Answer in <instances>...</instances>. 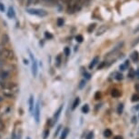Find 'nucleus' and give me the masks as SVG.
<instances>
[{
	"mask_svg": "<svg viewBox=\"0 0 139 139\" xmlns=\"http://www.w3.org/2000/svg\"><path fill=\"white\" fill-rule=\"evenodd\" d=\"M26 12L30 15H34V16H40V17L47 16V12L45 11L44 9H38V8H29L26 10Z\"/></svg>",
	"mask_w": 139,
	"mask_h": 139,
	"instance_id": "f257e3e1",
	"label": "nucleus"
},
{
	"mask_svg": "<svg viewBox=\"0 0 139 139\" xmlns=\"http://www.w3.org/2000/svg\"><path fill=\"white\" fill-rule=\"evenodd\" d=\"M29 55H30V58L32 60V74H33V76L36 77L37 75V62L36 60L33 55L31 54V52H29Z\"/></svg>",
	"mask_w": 139,
	"mask_h": 139,
	"instance_id": "f03ea898",
	"label": "nucleus"
},
{
	"mask_svg": "<svg viewBox=\"0 0 139 139\" xmlns=\"http://www.w3.org/2000/svg\"><path fill=\"white\" fill-rule=\"evenodd\" d=\"M34 116H35V120L37 123H39L40 120V102H37L36 106H35V111H34Z\"/></svg>",
	"mask_w": 139,
	"mask_h": 139,
	"instance_id": "7ed1b4c3",
	"label": "nucleus"
},
{
	"mask_svg": "<svg viewBox=\"0 0 139 139\" xmlns=\"http://www.w3.org/2000/svg\"><path fill=\"white\" fill-rule=\"evenodd\" d=\"M62 111H63V105H60V107L57 109V111L55 113V115H54V118H53V122H52V125H54L55 123L57 122V120H58V118H59V116H60V115H61V113H62Z\"/></svg>",
	"mask_w": 139,
	"mask_h": 139,
	"instance_id": "20e7f679",
	"label": "nucleus"
},
{
	"mask_svg": "<svg viewBox=\"0 0 139 139\" xmlns=\"http://www.w3.org/2000/svg\"><path fill=\"white\" fill-rule=\"evenodd\" d=\"M28 105H29V112H33V111H34V96H33L32 95L29 96Z\"/></svg>",
	"mask_w": 139,
	"mask_h": 139,
	"instance_id": "39448f33",
	"label": "nucleus"
},
{
	"mask_svg": "<svg viewBox=\"0 0 139 139\" xmlns=\"http://www.w3.org/2000/svg\"><path fill=\"white\" fill-rule=\"evenodd\" d=\"M69 132H70V129H69V127H66L63 131H62L61 133V135H60V138L59 139H66V136H67V134H69Z\"/></svg>",
	"mask_w": 139,
	"mask_h": 139,
	"instance_id": "423d86ee",
	"label": "nucleus"
},
{
	"mask_svg": "<svg viewBox=\"0 0 139 139\" xmlns=\"http://www.w3.org/2000/svg\"><path fill=\"white\" fill-rule=\"evenodd\" d=\"M7 16H8L9 18H14L15 16H16L15 10L12 7H9V8H8V11H7Z\"/></svg>",
	"mask_w": 139,
	"mask_h": 139,
	"instance_id": "0eeeda50",
	"label": "nucleus"
},
{
	"mask_svg": "<svg viewBox=\"0 0 139 139\" xmlns=\"http://www.w3.org/2000/svg\"><path fill=\"white\" fill-rule=\"evenodd\" d=\"M106 29H107V26H106V25H101L100 27H99V29L97 30L96 36H100V35H103L104 33L105 32V31H106Z\"/></svg>",
	"mask_w": 139,
	"mask_h": 139,
	"instance_id": "6e6552de",
	"label": "nucleus"
},
{
	"mask_svg": "<svg viewBox=\"0 0 139 139\" xmlns=\"http://www.w3.org/2000/svg\"><path fill=\"white\" fill-rule=\"evenodd\" d=\"M9 76V73L7 72V71H2V72H0V78L1 80H5L7 78H8Z\"/></svg>",
	"mask_w": 139,
	"mask_h": 139,
	"instance_id": "1a4fd4ad",
	"label": "nucleus"
},
{
	"mask_svg": "<svg viewBox=\"0 0 139 139\" xmlns=\"http://www.w3.org/2000/svg\"><path fill=\"white\" fill-rule=\"evenodd\" d=\"M98 62H99V57H96L93 60H92L91 64L89 65V68H90V69L94 68V66H96V65L97 64Z\"/></svg>",
	"mask_w": 139,
	"mask_h": 139,
	"instance_id": "9d476101",
	"label": "nucleus"
},
{
	"mask_svg": "<svg viewBox=\"0 0 139 139\" xmlns=\"http://www.w3.org/2000/svg\"><path fill=\"white\" fill-rule=\"evenodd\" d=\"M111 96L113 97H119L121 96V92L117 89H114V90H112L111 92Z\"/></svg>",
	"mask_w": 139,
	"mask_h": 139,
	"instance_id": "9b49d317",
	"label": "nucleus"
},
{
	"mask_svg": "<svg viewBox=\"0 0 139 139\" xmlns=\"http://www.w3.org/2000/svg\"><path fill=\"white\" fill-rule=\"evenodd\" d=\"M79 103H80V98L79 97H76L74 100V103H73V105H72V110H75L76 107L78 106V105H79Z\"/></svg>",
	"mask_w": 139,
	"mask_h": 139,
	"instance_id": "f8f14e48",
	"label": "nucleus"
},
{
	"mask_svg": "<svg viewBox=\"0 0 139 139\" xmlns=\"http://www.w3.org/2000/svg\"><path fill=\"white\" fill-rule=\"evenodd\" d=\"M4 54H5V57H7V58H9V59L13 58V57H14V55H13V52H12V51H10V50H5Z\"/></svg>",
	"mask_w": 139,
	"mask_h": 139,
	"instance_id": "ddd939ff",
	"label": "nucleus"
},
{
	"mask_svg": "<svg viewBox=\"0 0 139 139\" xmlns=\"http://www.w3.org/2000/svg\"><path fill=\"white\" fill-rule=\"evenodd\" d=\"M49 134H50V132H49V130L48 129H45L43 131V134H42V137H43V139H47L48 136H49Z\"/></svg>",
	"mask_w": 139,
	"mask_h": 139,
	"instance_id": "4468645a",
	"label": "nucleus"
},
{
	"mask_svg": "<svg viewBox=\"0 0 139 139\" xmlns=\"http://www.w3.org/2000/svg\"><path fill=\"white\" fill-rule=\"evenodd\" d=\"M112 135V130L111 129H105L104 131V136L105 137H110Z\"/></svg>",
	"mask_w": 139,
	"mask_h": 139,
	"instance_id": "2eb2a0df",
	"label": "nucleus"
},
{
	"mask_svg": "<svg viewBox=\"0 0 139 139\" xmlns=\"http://www.w3.org/2000/svg\"><path fill=\"white\" fill-rule=\"evenodd\" d=\"M132 58H133V60H134V63H135V62H138L139 61V55H138V53H137L136 51L133 53Z\"/></svg>",
	"mask_w": 139,
	"mask_h": 139,
	"instance_id": "dca6fc26",
	"label": "nucleus"
},
{
	"mask_svg": "<svg viewBox=\"0 0 139 139\" xmlns=\"http://www.w3.org/2000/svg\"><path fill=\"white\" fill-rule=\"evenodd\" d=\"M89 110H90V108H89V105H87V104H86L85 105H83L82 112L84 113V114H87V113L89 112Z\"/></svg>",
	"mask_w": 139,
	"mask_h": 139,
	"instance_id": "f3484780",
	"label": "nucleus"
},
{
	"mask_svg": "<svg viewBox=\"0 0 139 139\" xmlns=\"http://www.w3.org/2000/svg\"><path fill=\"white\" fill-rule=\"evenodd\" d=\"M96 24L94 23V24H91V25H89L88 26V28H87V32L88 33H92L95 30V28H96Z\"/></svg>",
	"mask_w": 139,
	"mask_h": 139,
	"instance_id": "a211bd4d",
	"label": "nucleus"
},
{
	"mask_svg": "<svg viewBox=\"0 0 139 139\" xmlns=\"http://www.w3.org/2000/svg\"><path fill=\"white\" fill-rule=\"evenodd\" d=\"M131 101L132 102H137L139 101V95L138 94H134L132 96V98H131Z\"/></svg>",
	"mask_w": 139,
	"mask_h": 139,
	"instance_id": "6ab92c4d",
	"label": "nucleus"
},
{
	"mask_svg": "<svg viewBox=\"0 0 139 139\" xmlns=\"http://www.w3.org/2000/svg\"><path fill=\"white\" fill-rule=\"evenodd\" d=\"M117 113H118L119 115H121L122 113H123V111H124V105L123 104H120V105H118V107H117Z\"/></svg>",
	"mask_w": 139,
	"mask_h": 139,
	"instance_id": "aec40b11",
	"label": "nucleus"
},
{
	"mask_svg": "<svg viewBox=\"0 0 139 139\" xmlns=\"http://www.w3.org/2000/svg\"><path fill=\"white\" fill-rule=\"evenodd\" d=\"M85 86H86V80H85V79H82L81 81H80V83H79L78 88H79V89H83V88L85 87Z\"/></svg>",
	"mask_w": 139,
	"mask_h": 139,
	"instance_id": "412c9836",
	"label": "nucleus"
},
{
	"mask_svg": "<svg viewBox=\"0 0 139 139\" xmlns=\"http://www.w3.org/2000/svg\"><path fill=\"white\" fill-rule=\"evenodd\" d=\"M57 25H58V26H62V25H64L65 21H64V19H63V18H61V17H60V18H58V19H57Z\"/></svg>",
	"mask_w": 139,
	"mask_h": 139,
	"instance_id": "4be33fe9",
	"label": "nucleus"
},
{
	"mask_svg": "<svg viewBox=\"0 0 139 139\" xmlns=\"http://www.w3.org/2000/svg\"><path fill=\"white\" fill-rule=\"evenodd\" d=\"M8 40H9V38H8V36L7 35H4L2 37V42L4 44H7L8 43Z\"/></svg>",
	"mask_w": 139,
	"mask_h": 139,
	"instance_id": "5701e85b",
	"label": "nucleus"
},
{
	"mask_svg": "<svg viewBox=\"0 0 139 139\" xmlns=\"http://www.w3.org/2000/svg\"><path fill=\"white\" fill-rule=\"evenodd\" d=\"M55 62H57V66H59L61 64V55H58L55 58Z\"/></svg>",
	"mask_w": 139,
	"mask_h": 139,
	"instance_id": "b1692460",
	"label": "nucleus"
},
{
	"mask_svg": "<svg viewBox=\"0 0 139 139\" xmlns=\"http://www.w3.org/2000/svg\"><path fill=\"white\" fill-rule=\"evenodd\" d=\"M94 136H95L94 132H89L88 134L87 135V137H86V139H94Z\"/></svg>",
	"mask_w": 139,
	"mask_h": 139,
	"instance_id": "393cba45",
	"label": "nucleus"
},
{
	"mask_svg": "<svg viewBox=\"0 0 139 139\" xmlns=\"http://www.w3.org/2000/svg\"><path fill=\"white\" fill-rule=\"evenodd\" d=\"M61 128H62V125H59L58 126H57V130H55V137H57V135H58V134H59V132H60V130H61Z\"/></svg>",
	"mask_w": 139,
	"mask_h": 139,
	"instance_id": "a878e982",
	"label": "nucleus"
},
{
	"mask_svg": "<svg viewBox=\"0 0 139 139\" xmlns=\"http://www.w3.org/2000/svg\"><path fill=\"white\" fill-rule=\"evenodd\" d=\"M75 39H76V41L79 42V43H81V42L84 40V38H83V36H81V35H77V36H76V37H75Z\"/></svg>",
	"mask_w": 139,
	"mask_h": 139,
	"instance_id": "bb28decb",
	"label": "nucleus"
},
{
	"mask_svg": "<svg viewBox=\"0 0 139 139\" xmlns=\"http://www.w3.org/2000/svg\"><path fill=\"white\" fill-rule=\"evenodd\" d=\"M123 78H124V76H123V75H122V74H120V73H117V74H116V80L120 81V80H122Z\"/></svg>",
	"mask_w": 139,
	"mask_h": 139,
	"instance_id": "cd10ccee",
	"label": "nucleus"
},
{
	"mask_svg": "<svg viewBox=\"0 0 139 139\" xmlns=\"http://www.w3.org/2000/svg\"><path fill=\"white\" fill-rule=\"evenodd\" d=\"M100 98H101V93L99 91L96 92V93L95 94V99H96V100H99Z\"/></svg>",
	"mask_w": 139,
	"mask_h": 139,
	"instance_id": "c85d7f7f",
	"label": "nucleus"
},
{
	"mask_svg": "<svg viewBox=\"0 0 139 139\" xmlns=\"http://www.w3.org/2000/svg\"><path fill=\"white\" fill-rule=\"evenodd\" d=\"M22 133H23L22 129H20L18 132L16 133V139H21V137H22Z\"/></svg>",
	"mask_w": 139,
	"mask_h": 139,
	"instance_id": "c756f323",
	"label": "nucleus"
},
{
	"mask_svg": "<svg viewBox=\"0 0 139 139\" xmlns=\"http://www.w3.org/2000/svg\"><path fill=\"white\" fill-rule=\"evenodd\" d=\"M64 52H65V55H66V57H68V55H70V48H69V47H66V48H65Z\"/></svg>",
	"mask_w": 139,
	"mask_h": 139,
	"instance_id": "7c9ffc66",
	"label": "nucleus"
},
{
	"mask_svg": "<svg viewBox=\"0 0 139 139\" xmlns=\"http://www.w3.org/2000/svg\"><path fill=\"white\" fill-rule=\"evenodd\" d=\"M11 139H16V127H15V129L13 130V132H12Z\"/></svg>",
	"mask_w": 139,
	"mask_h": 139,
	"instance_id": "2f4dec72",
	"label": "nucleus"
},
{
	"mask_svg": "<svg viewBox=\"0 0 139 139\" xmlns=\"http://www.w3.org/2000/svg\"><path fill=\"white\" fill-rule=\"evenodd\" d=\"M84 76H85V78H86V79H87V80L91 78V75H90V74H88V73H87V72H85Z\"/></svg>",
	"mask_w": 139,
	"mask_h": 139,
	"instance_id": "473e14b6",
	"label": "nucleus"
},
{
	"mask_svg": "<svg viewBox=\"0 0 139 139\" xmlns=\"http://www.w3.org/2000/svg\"><path fill=\"white\" fill-rule=\"evenodd\" d=\"M45 36H46V38H49V39L53 38V36L49 32H46V33H45Z\"/></svg>",
	"mask_w": 139,
	"mask_h": 139,
	"instance_id": "72a5a7b5",
	"label": "nucleus"
},
{
	"mask_svg": "<svg viewBox=\"0 0 139 139\" xmlns=\"http://www.w3.org/2000/svg\"><path fill=\"white\" fill-rule=\"evenodd\" d=\"M0 12H5V6L1 2H0Z\"/></svg>",
	"mask_w": 139,
	"mask_h": 139,
	"instance_id": "f704fd0d",
	"label": "nucleus"
},
{
	"mask_svg": "<svg viewBox=\"0 0 139 139\" xmlns=\"http://www.w3.org/2000/svg\"><path fill=\"white\" fill-rule=\"evenodd\" d=\"M132 123H133V124H136V123H137V118H136V116H133V117H132Z\"/></svg>",
	"mask_w": 139,
	"mask_h": 139,
	"instance_id": "c9c22d12",
	"label": "nucleus"
},
{
	"mask_svg": "<svg viewBox=\"0 0 139 139\" xmlns=\"http://www.w3.org/2000/svg\"><path fill=\"white\" fill-rule=\"evenodd\" d=\"M119 68H120V70L124 71V70H125V68H126V66H125V65H121V66H119Z\"/></svg>",
	"mask_w": 139,
	"mask_h": 139,
	"instance_id": "e433bc0d",
	"label": "nucleus"
},
{
	"mask_svg": "<svg viewBox=\"0 0 139 139\" xmlns=\"http://www.w3.org/2000/svg\"><path fill=\"white\" fill-rule=\"evenodd\" d=\"M4 127H5V125H4V123H3L2 121L0 120V130H3Z\"/></svg>",
	"mask_w": 139,
	"mask_h": 139,
	"instance_id": "4c0bfd02",
	"label": "nucleus"
},
{
	"mask_svg": "<svg viewBox=\"0 0 139 139\" xmlns=\"http://www.w3.org/2000/svg\"><path fill=\"white\" fill-rule=\"evenodd\" d=\"M105 62H103V63H101V64L99 65V66H98V69H101L102 67H104V66H105Z\"/></svg>",
	"mask_w": 139,
	"mask_h": 139,
	"instance_id": "58836bf2",
	"label": "nucleus"
},
{
	"mask_svg": "<svg viewBox=\"0 0 139 139\" xmlns=\"http://www.w3.org/2000/svg\"><path fill=\"white\" fill-rule=\"evenodd\" d=\"M134 71L133 70H130V73H129V76L131 78L132 77H134Z\"/></svg>",
	"mask_w": 139,
	"mask_h": 139,
	"instance_id": "ea45409f",
	"label": "nucleus"
},
{
	"mask_svg": "<svg viewBox=\"0 0 139 139\" xmlns=\"http://www.w3.org/2000/svg\"><path fill=\"white\" fill-rule=\"evenodd\" d=\"M134 89H135V90L139 93V84H136L135 86H134Z\"/></svg>",
	"mask_w": 139,
	"mask_h": 139,
	"instance_id": "a19ab883",
	"label": "nucleus"
},
{
	"mask_svg": "<svg viewBox=\"0 0 139 139\" xmlns=\"http://www.w3.org/2000/svg\"><path fill=\"white\" fill-rule=\"evenodd\" d=\"M114 139H124V138L122 135H116V136L114 137Z\"/></svg>",
	"mask_w": 139,
	"mask_h": 139,
	"instance_id": "79ce46f5",
	"label": "nucleus"
},
{
	"mask_svg": "<svg viewBox=\"0 0 139 139\" xmlns=\"http://www.w3.org/2000/svg\"><path fill=\"white\" fill-rule=\"evenodd\" d=\"M138 42H139V37L137 38V41H134V43L132 44V46H134V45H136V44L138 43Z\"/></svg>",
	"mask_w": 139,
	"mask_h": 139,
	"instance_id": "37998d69",
	"label": "nucleus"
},
{
	"mask_svg": "<svg viewBox=\"0 0 139 139\" xmlns=\"http://www.w3.org/2000/svg\"><path fill=\"white\" fill-rule=\"evenodd\" d=\"M3 66H4V62H3L2 60H0V68H1Z\"/></svg>",
	"mask_w": 139,
	"mask_h": 139,
	"instance_id": "c03bdc74",
	"label": "nucleus"
},
{
	"mask_svg": "<svg viewBox=\"0 0 139 139\" xmlns=\"http://www.w3.org/2000/svg\"><path fill=\"white\" fill-rule=\"evenodd\" d=\"M18 112H19V114H20V116H22V115H23V110L21 109V108L18 110Z\"/></svg>",
	"mask_w": 139,
	"mask_h": 139,
	"instance_id": "a18cd8bd",
	"label": "nucleus"
},
{
	"mask_svg": "<svg viewBox=\"0 0 139 139\" xmlns=\"http://www.w3.org/2000/svg\"><path fill=\"white\" fill-rule=\"evenodd\" d=\"M71 1H72V0H65V2L67 3V4H69V3H70Z\"/></svg>",
	"mask_w": 139,
	"mask_h": 139,
	"instance_id": "49530a36",
	"label": "nucleus"
},
{
	"mask_svg": "<svg viewBox=\"0 0 139 139\" xmlns=\"http://www.w3.org/2000/svg\"><path fill=\"white\" fill-rule=\"evenodd\" d=\"M134 33H136V32H139V27H137V28H136V29L134 30Z\"/></svg>",
	"mask_w": 139,
	"mask_h": 139,
	"instance_id": "de8ad7c7",
	"label": "nucleus"
},
{
	"mask_svg": "<svg viewBox=\"0 0 139 139\" xmlns=\"http://www.w3.org/2000/svg\"><path fill=\"white\" fill-rule=\"evenodd\" d=\"M33 0H28V4L27 5H30V4H31V2H32Z\"/></svg>",
	"mask_w": 139,
	"mask_h": 139,
	"instance_id": "09e8293b",
	"label": "nucleus"
},
{
	"mask_svg": "<svg viewBox=\"0 0 139 139\" xmlns=\"http://www.w3.org/2000/svg\"><path fill=\"white\" fill-rule=\"evenodd\" d=\"M2 101H3V98L1 97V96H0V102H2Z\"/></svg>",
	"mask_w": 139,
	"mask_h": 139,
	"instance_id": "8fccbe9b",
	"label": "nucleus"
},
{
	"mask_svg": "<svg viewBox=\"0 0 139 139\" xmlns=\"http://www.w3.org/2000/svg\"><path fill=\"white\" fill-rule=\"evenodd\" d=\"M25 139H31V138H30L29 136H27V137H26V138H25Z\"/></svg>",
	"mask_w": 139,
	"mask_h": 139,
	"instance_id": "3c124183",
	"label": "nucleus"
},
{
	"mask_svg": "<svg viewBox=\"0 0 139 139\" xmlns=\"http://www.w3.org/2000/svg\"><path fill=\"white\" fill-rule=\"evenodd\" d=\"M45 1H50V0H45Z\"/></svg>",
	"mask_w": 139,
	"mask_h": 139,
	"instance_id": "603ef678",
	"label": "nucleus"
},
{
	"mask_svg": "<svg viewBox=\"0 0 139 139\" xmlns=\"http://www.w3.org/2000/svg\"><path fill=\"white\" fill-rule=\"evenodd\" d=\"M0 55H1V50H0Z\"/></svg>",
	"mask_w": 139,
	"mask_h": 139,
	"instance_id": "864d4df0",
	"label": "nucleus"
},
{
	"mask_svg": "<svg viewBox=\"0 0 139 139\" xmlns=\"http://www.w3.org/2000/svg\"><path fill=\"white\" fill-rule=\"evenodd\" d=\"M137 139H138V138H137Z\"/></svg>",
	"mask_w": 139,
	"mask_h": 139,
	"instance_id": "5fc2aeb1",
	"label": "nucleus"
}]
</instances>
